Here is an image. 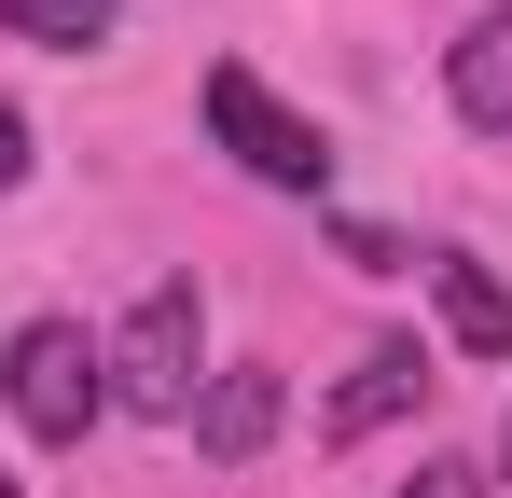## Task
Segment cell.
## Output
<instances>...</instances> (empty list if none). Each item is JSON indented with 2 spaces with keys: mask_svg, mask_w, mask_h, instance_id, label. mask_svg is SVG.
<instances>
[{
  "mask_svg": "<svg viewBox=\"0 0 512 498\" xmlns=\"http://www.w3.org/2000/svg\"><path fill=\"white\" fill-rule=\"evenodd\" d=\"M0 498H28V485H14V471H0Z\"/></svg>",
  "mask_w": 512,
  "mask_h": 498,
  "instance_id": "12",
  "label": "cell"
},
{
  "mask_svg": "<svg viewBox=\"0 0 512 498\" xmlns=\"http://www.w3.org/2000/svg\"><path fill=\"white\" fill-rule=\"evenodd\" d=\"M125 28V0H0V42H56V56H84Z\"/></svg>",
  "mask_w": 512,
  "mask_h": 498,
  "instance_id": "8",
  "label": "cell"
},
{
  "mask_svg": "<svg viewBox=\"0 0 512 498\" xmlns=\"http://www.w3.org/2000/svg\"><path fill=\"white\" fill-rule=\"evenodd\" d=\"M402 498H485V471H471V457H429V471H416Z\"/></svg>",
  "mask_w": 512,
  "mask_h": 498,
  "instance_id": "10",
  "label": "cell"
},
{
  "mask_svg": "<svg viewBox=\"0 0 512 498\" xmlns=\"http://www.w3.org/2000/svg\"><path fill=\"white\" fill-rule=\"evenodd\" d=\"M443 97H457V125L512 139V0H485V14L443 42Z\"/></svg>",
  "mask_w": 512,
  "mask_h": 498,
  "instance_id": "6",
  "label": "cell"
},
{
  "mask_svg": "<svg viewBox=\"0 0 512 498\" xmlns=\"http://www.w3.org/2000/svg\"><path fill=\"white\" fill-rule=\"evenodd\" d=\"M0 402H14L28 443H84L97 415H111V360H97V332H84V319H28L14 346H0Z\"/></svg>",
  "mask_w": 512,
  "mask_h": 498,
  "instance_id": "2",
  "label": "cell"
},
{
  "mask_svg": "<svg viewBox=\"0 0 512 498\" xmlns=\"http://www.w3.org/2000/svg\"><path fill=\"white\" fill-rule=\"evenodd\" d=\"M97 360H111V402L125 415H194V388H208V291L194 277H153Z\"/></svg>",
  "mask_w": 512,
  "mask_h": 498,
  "instance_id": "1",
  "label": "cell"
},
{
  "mask_svg": "<svg viewBox=\"0 0 512 498\" xmlns=\"http://www.w3.org/2000/svg\"><path fill=\"white\" fill-rule=\"evenodd\" d=\"M208 139L250 166L263 194H319V180H333V139H319L263 70H208Z\"/></svg>",
  "mask_w": 512,
  "mask_h": 498,
  "instance_id": "3",
  "label": "cell"
},
{
  "mask_svg": "<svg viewBox=\"0 0 512 498\" xmlns=\"http://www.w3.org/2000/svg\"><path fill=\"white\" fill-rule=\"evenodd\" d=\"M333 249L360 263V277H402V236H388V222H333Z\"/></svg>",
  "mask_w": 512,
  "mask_h": 498,
  "instance_id": "9",
  "label": "cell"
},
{
  "mask_svg": "<svg viewBox=\"0 0 512 498\" xmlns=\"http://www.w3.org/2000/svg\"><path fill=\"white\" fill-rule=\"evenodd\" d=\"M194 443H208L222 471H250L263 443H277V360H222V374L194 388Z\"/></svg>",
  "mask_w": 512,
  "mask_h": 498,
  "instance_id": "5",
  "label": "cell"
},
{
  "mask_svg": "<svg viewBox=\"0 0 512 498\" xmlns=\"http://www.w3.org/2000/svg\"><path fill=\"white\" fill-rule=\"evenodd\" d=\"M429 305H443V332H457L471 360H512V277H499V263L429 249Z\"/></svg>",
  "mask_w": 512,
  "mask_h": 498,
  "instance_id": "7",
  "label": "cell"
},
{
  "mask_svg": "<svg viewBox=\"0 0 512 498\" xmlns=\"http://www.w3.org/2000/svg\"><path fill=\"white\" fill-rule=\"evenodd\" d=\"M499 471H512V429H499Z\"/></svg>",
  "mask_w": 512,
  "mask_h": 498,
  "instance_id": "13",
  "label": "cell"
},
{
  "mask_svg": "<svg viewBox=\"0 0 512 498\" xmlns=\"http://www.w3.org/2000/svg\"><path fill=\"white\" fill-rule=\"evenodd\" d=\"M416 388H429V360L402 346V332H388V346H360V360H346V388L319 402V443H374L388 415H416Z\"/></svg>",
  "mask_w": 512,
  "mask_h": 498,
  "instance_id": "4",
  "label": "cell"
},
{
  "mask_svg": "<svg viewBox=\"0 0 512 498\" xmlns=\"http://www.w3.org/2000/svg\"><path fill=\"white\" fill-rule=\"evenodd\" d=\"M14 180H28V111L0 97V194H14Z\"/></svg>",
  "mask_w": 512,
  "mask_h": 498,
  "instance_id": "11",
  "label": "cell"
}]
</instances>
